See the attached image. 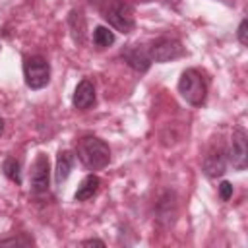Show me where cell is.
I'll return each instance as SVG.
<instances>
[{
	"label": "cell",
	"mask_w": 248,
	"mask_h": 248,
	"mask_svg": "<svg viewBox=\"0 0 248 248\" xmlns=\"http://www.w3.org/2000/svg\"><path fill=\"white\" fill-rule=\"evenodd\" d=\"M91 4L97 6L103 19L110 27H114L118 33L128 35L134 31L136 16H134L132 4H128L126 0H91Z\"/></svg>",
	"instance_id": "6da1fadb"
},
{
	"label": "cell",
	"mask_w": 248,
	"mask_h": 248,
	"mask_svg": "<svg viewBox=\"0 0 248 248\" xmlns=\"http://www.w3.org/2000/svg\"><path fill=\"white\" fill-rule=\"evenodd\" d=\"M76 155L81 165L89 170H101L110 163V147L105 140L97 136H83L78 140Z\"/></svg>",
	"instance_id": "7a4b0ae2"
},
{
	"label": "cell",
	"mask_w": 248,
	"mask_h": 248,
	"mask_svg": "<svg viewBox=\"0 0 248 248\" xmlns=\"http://www.w3.org/2000/svg\"><path fill=\"white\" fill-rule=\"evenodd\" d=\"M207 89H209V83H207V78L198 70V68H188L180 74V79H178V93L180 97L192 105V107H202L207 99Z\"/></svg>",
	"instance_id": "3957f363"
},
{
	"label": "cell",
	"mask_w": 248,
	"mask_h": 248,
	"mask_svg": "<svg viewBox=\"0 0 248 248\" xmlns=\"http://www.w3.org/2000/svg\"><path fill=\"white\" fill-rule=\"evenodd\" d=\"M147 48H149L151 60L157 62V64L178 60V58H182L186 54V48H184L182 41L178 37H172V35H161V37L149 41Z\"/></svg>",
	"instance_id": "277c9868"
},
{
	"label": "cell",
	"mask_w": 248,
	"mask_h": 248,
	"mask_svg": "<svg viewBox=\"0 0 248 248\" xmlns=\"http://www.w3.org/2000/svg\"><path fill=\"white\" fill-rule=\"evenodd\" d=\"M23 79L33 91H39L50 81V64L41 54H31L23 58Z\"/></svg>",
	"instance_id": "5b68a950"
},
{
	"label": "cell",
	"mask_w": 248,
	"mask_h": 248,
	"mask_svg": "<svg viewBox=\"0 0 248 248\" xmlns=\"http://www.w3.org/2000/svg\"><path fill=\"white\" fill-rule=\"evenodd\" d=\"M227 159L234 170H244L248 165V147H246V130L236 126L231 136V147L227 149Z\"/></svg>",
	"instance_id": "8992f818"
},
{
	"label": "cell",
	"mask_w": 248,
	"mask_h": 248,
	"mask_svg": "<svg viewBox=\"0 0 248 248\" xmlns=\"http://www.w3.org/2000/svg\"><path fill=\"white\" fill-rule=\"evenodd\" d=\"M29 184L33 194H45L50 186V163L45 153H39L31 165L29 172Z\"/></svg>",
	"instance_id": "52a82bcc"
},
{
	"label": "cell",
	"mask_w": 248,
	"mask_h": 248,
	"mask_svg": "<svg viewBox=\"0 0 248 248\" xmlns=\"http://www.w3.org/2000/svg\"><path fill=\"white\" fill-rule=\"evenodd\" d=\"M227 147L223 143H217V145H211L203 157V163H202V169H203V174L207 178H219L225 174L227 170Z\"/></svg>",
	"instance_id": "ba28073f"
},
{
	"label": "cell",
	"mask_w": 248,
	"mask_h": 248,
	"mask_svg": "<svg viewBox=\"0 0 248 248\" xmlns=\"http://www.w3.org/2000/svg\"><path fill=\"white\" fill-rule=\"evenodd\" d=\"M120 56H122V60L134 70V72H138V74H145L149 68H151V64H153V60H151V56H149V48H147V45H128L122 52H120Z\"/></svg>",
	"instance_id": "9c48e42d"
},
{
	"label": "cell",
	"mask_w": 248,
	"mask_h": 248,
	"mask_svg": "<svg viewBox=\"0 0 248 248\" xmlns=\"http://www.w3.org/2000/svg\"><path fill=\"white\" fill-rule=\"evenodd\" d=\"M155 215H157V221L163 223L165 227L174 225L176 215H178V200H176V194L172 190H167L159 198L157 207H155Z\"/></svg>",
	"instance_id": "30bf717a"
},
{
	"label": "cell",
	"mask_w": 248,
	"mask_h": 248,
	"mask_svg": "<svg viewBox=\"0 0 248 248\" xmlns=\"http://www.w3.org/2000/svg\"><path fill=\"white\" fill-rule=\"evenodd\" d=\"M95 101H97V95H95V85H93V81L91 79H81L78 85H76V89H74V97H72V103H74V107L78 108V110H87V108H91L93 105H95Z\"/></svg>",
	"instance_id": "8fae6325"
},
{
	"label": "cell",
	"mask_w": 248,
	"mask_h": 248,
	"mask_svg": "<svg viewBox=\"0 0 248 248\" xmlns=\"http://www.w3.org/2000/svg\"><path fill=\"white\" fill-rule=\"evenodd\" d=\"M68 27H70V35L74 39V43L78 46L85 45L87 41V21H85V16L81 10H72L68 14V19H66Z\"/></svg>",
	"instance_id": "7c38bea8"
},
{
	"label": "cell",
	"mask_w": 248,
	"mask_h": 248,
	"mask_svg": "<svg viewBox=\"0 0 248 248\" xmlns=\"http://www.w3.org/2000/svg\"><path fill=\"white\" fill-rule=\"evenodd\" d=\"M74 163H76V155L70 151V149H60L58 151V157H56V170H54V180L56 184H62L68 180L72 169H74Z\"/></svg>",
	"instance_id": "4fadbf2b"
},
{
	"label": "cell",
	"mask_w": 248,
	"mask_h": 248,
	"mask_svg": "<svg viewBox=\"0 0 248 248\" xmlns=\"http://www.w3.org/2000/svg\"><path fill=\"white\" fill-rule=\"evenodd\" d=\"M99 186H101L99 176H97V174H87V176L79 182V186H78V190H76V194H74V200H76V202H87V200H91V198L99 192Z\"/></svg>",
	"instance_id": "5bb4252c"
},
{
	"label": "cell",
	"mask_w": 248,
	"mask_h": 248,
	"mask_svg": "<svg viewBox=\"0 0 248 248\" xmlns=\"http://www.w3.org/2000/svg\"><path fill=\"white\" fill-rule=\"evenodd\" d=\"M91 39H93V45H95L97 48H107V46L114 45L116 35H114V31H110L108 27H105V25H97V27L93 29Z\"/></svg>",
	"instance_id": "9a60e30c"
},
{
	"label": "cell",
	"mask_w": 248,
	"mask_h": 248,
	"mask_svg": "<svg viewBox=\"0 0 248 248\" xmlns=\"http://www.w3.org/2000/svg\"><path fill=\"white\" fill-rule=\"evenodd\" d=\"M2 172L8 180H12L14 184H21V161L16 157H6L2 163Z\"/></svg>",
	"instance_id": "2e32d148"
},
{
	"label": "cell",
	"mask_w": 248,
	"mask_h": 248,
	"mask_svg": "<svg viewBox=\"0 0 248 248\" xmlns=\"http://www.w3.org/2000/svg\"><path fill=\"white\" fill-rule=\"evenodd\" d=\"M31 244H35V240H33V236H29V234L12 236V238L0 240V246H31Z\"/></svg>",
	"instance_id": "e0dca14e"
},
{
	"label": "cell",
	"mask_w": 248,
	"mask_h": 248,
	"mask_svg": "<svg viewBox=\"0 0 248 248\" xmlns=\"http://www.w3.org/2000/svg\"><path fill=\"white\" fill-rule=\"evenodd\" d=\"M217 192H219V200H221V202H227V200H231L234 188H232V184H231L229 180H223V182L217 186Z\"/></svg>",
	"instance_id": "ac0fdd59"
},
{
	"label": "cell",
	"mask_w": 248,
	"mask_h": 248,
	"mask_svg": "<svg viewBox=\"0 0 248 248\" xmlns=\"http://www.w3.org/2000/svg\"><path fill=\"white\" fill-rule=\"evenodd\" d=\"M246 27H248V21L246 19H242L240 21V25H238V29H236V39H238V43L242 45V46H246L248 45V37H246Z\"/></svg>",
	"instance_id": "d6986e66"
},
{
	"label": "cell",
	"mask_w": 248,
	"mask_h": 248,
	"mask_svg": "<svg viewBox=\"0 0 248 248\" xmlns=\"http://www.w3.org/2000/svg\"><path fill=\"white\" fill-rule=\"evenodd\" d=\"M81 246H105V242L101 238H87L81 242Z\"/></svg>",
	"instance_id": "ffe728a7"
},
{
	"label": "cell",
	"mask_w": 248,
	"mask_h": 248,
	"mask_svg": "<svg viewBox=\"0 0 248 248\" xmlns=\"http://www.w3.org/2000/svg\"><path fill=\"white\" fill-rule=\"evenodd\" d=\"M2 134H4V118L0 116V138H2Z\"/></svg>",
	"instance_id": "44dd1931"
},
{
	"label": "cell",
	"mask_w": 248,
	"mask_h": 248,
	"mask_svg": "<svg viewBox=\"0 0 248 248\" xmlns=\"http://www.w3.org/2000/svg\"><path fill=\"white\" fill-rule=\"evenodd\" d=\"M141 2H149V0H141Z\"/></svg>",
	"instance_id": "7402d4cb"
}]
</instances>
